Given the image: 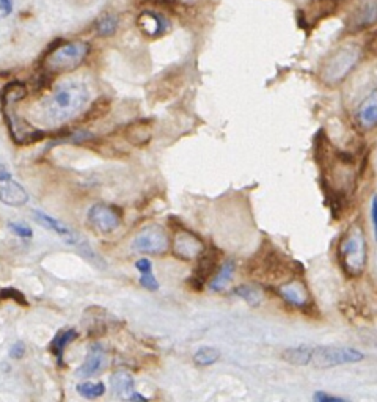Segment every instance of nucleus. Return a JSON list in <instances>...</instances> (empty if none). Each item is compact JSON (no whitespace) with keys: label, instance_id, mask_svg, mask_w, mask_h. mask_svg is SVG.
<instances>
[{"label":"nucleus","instance_id":"obj_1","mask_svg":"<svg viewBox=\"0 0 377 402\" xmlns=\"http://www.w3.org/2000/svg\"><path fill=\"white\" fill-rule=\"evenodd\" d=\"M90 101L89 88L80 82H65L58 85L41 106V119L57 126L78 117Z\"/></svg>","mask_w":377,"mask_h":402},{"label":"nucleus","instance_id":"obj_2","mask_svg":"<svg viewBox=\"0 0 377 402\" xmlns=\"http://www.w3.org/2000/svg\"><path fill=\"white\" fill-rule=\"evenodd\" d=\"M338 259L343 272L349 279H357L365 272L368 255H366V239L360 225L349 226V230L344 233L338 248Z\"/></svg>","mask_w":377,"mask_h":402},{"label":"nucleus","instance_id":"obj_3","mask_svg":"<svg viewBox=\"0 0 377 402\" xmlns=\"http://www.w3.org/2000/svg\"><path fill=\"white\" fill-rule=\"evenodd\" d=\"M90 46L84 41H71L54 49L45 58V69L49 74H62L78 69L85 62Z\"/></svg>","mask_w":377,"mask_h":402},{"label":"nucleus","instance_id":"obj_4","mask_svg":"<svg viewBox=\"0 0 377 402\" xmlns=\"http://www.w3.org/2000/svg\"><path fill=\"white\" fill-rule=\"evenodd\" d=\"M360 58H362V49L357 45H346L340 47L327 60L324 68H322V80L329 85L340 84L357 67Z\"/></svg>","mask_w":377,"mask_h":402},{"label":"nucleus","instance_id":"obj_5","mask_svg":"<svg viewBox=\"0 0 377 402\" xmlns=\"http://www.w3.org/2000/svg\"><path fill=\"white\" fill-rule=\"evenodd\" d=\"M365 355L352 347L338 346H316L310 349V365L319 369L335 368L349 363L362 362Z\"/></svg>","mask_w":377,"mask_h":402},{"label":"nucleus","instance_id":"obj_6","mask_svg":"<svg viewBox=\"0 0 377 402\" xmlns=\"http://www.w3.org/2000/svg\"><path fill=\"white\" fill-rule=\"evenodd\" d=\"M168 248V236L163 228L157 225L146 226L135 235L133 241V250L135 253L162 255Z\"/></svg>","mask_w":377,"mask_h":402},{"label":"nucleus","instance_id":"obj_7","mask_svg":"<svg viewBox=\"0 0 377 402\" xmlns=\"http://www.w3.org/2000/svg\"><path fill=\"white\" fill-rule=\"evenodd\" d=\"M87 217H89V224L95 228L98 233H102V235L113 233L115 230H118L119 225H122V213H119L118 208H115V206L111 204H93L89 209Z\"/></svg>","mask_w":377,"mask_h":402},{"label":"nucleus","instance_id":"obj_8","mask_svg":"<svg viewBox=\"0 0 377 402\" xmlns=\"http://www.w3.org/2000/svg\"><path fill=\"white\" fill-rule=\"evenodd\" d=\"M218 250L216 247L203 248V252L198 255V263H196L194 274L189 279V285L198 292L203 289V285L206 280H209L212 275L216 274L217 264H218Z\"/></svg>","mask_w":377,"mask_h":402},{"label":"nucleus","instance_id":"obj_9","mask_svg":"<svg viewBox=\"0 0 377 402\" xmlns=\"http://www.w3.org/2000/svg\"><path fill=\"white\" fill-rule=\"evenodd\" d=\"M277 292L282 296L283 300L294 308L302 309L305 313H310V308H313L307 286L299 279H291L277 287Z\"/></svg>","mask_w":377,"mask_h":402},{"label":"nucleus","instance_id":"obj_10","mask_svg":"<svg viewBox=\"0 0 377 402\" xmlns=\"http://www.w3.org/2000/svg\"><path fill=\"white\" fill-rule=\"evenodd\" d=\"M203 248V241L198 236L194 235L192 231L185 230V228H179L173 242V252L179 259L190 261L198 258Z\"/></svg>","mask_w":377,"mask_h":402},{"label":"nucleus","instance_id":"obj_11","mask_svg":"<svg viewBox=\"0 0 377 402\" xmlns=\"http://www.w3.org/2000/svg\"><path fill=\"white\" fill-rule=\"evenodd\" d=\"M32 214H34V219L36 220V224H40L41 226H45L46 230L56 233L57 236H60L63 239L65 242L71 244V246L80 248L82 244H85V241H82L79 237V235L76 231L71 230L68 225H65L63 222H60L57 219H54L52 215H49L46 213H43V211H32Z\"/></svg>","mask_w":377,"mask_h":402},{"label":"nucleus","instance_id":"obj_12","mask_svg":"<svg viewBox=\"0 0 377 402\" xmlns=\"http://www.w3.org/2000/svg\"><path fill=\"white\" fill-rule=\"evenodd\" d=\"M338 5H340V0H311L302 10L304 25L318 24L321 19L335 13Z\"/></svg>","mask_w":377,"mask_h":402},{"label":"nucleus","instance_id":"obj_13","mask_svg":"<svg viewBox=\"0 0 377 402\" xmlns=\"http://www.w3.org/2000/svg\"><path fill=\"white\" fill-rule=\"evenodd\" d=\"M104 365H106V351L101 344H93L89 349V354H87L84 363L78 369V376L82 379H89L100 374Z\"/></svg>","mask_w":377,"mask_h":402},{"label":"nucleus","instance_id":"obj_14","mask_svg":"<svg viewBox=\"0 0 377 402\" xmlns=\"http://www.w3.org/2000/svg\"><path fill=\"white\" fill-rule=\"evenodd\" d=\"M0 201L8 206L19 208V206H24L29 201V193L13 178H8L0 181Z\"/></svg>","mask_w":377,"mask_h":402},{"label":"nucleus","instance_id":"obj_15","mask_svg":"<svg viewBox=\"0 0 377 402\" xmlns=\"http://www.w3.org/2000/svg\"><path fill=\"white\" fill-rule=\"evenodd\" d=\"M355 118H357L358 126L362 129H373L377 124V99H376V91L371 93L369 97H366L363 104L357 108V113H355Z\"/></svg>","mask_w":377,"mask_h":402},{"label":"nucleus","instance_id":"obj_16","mask_svg":"<svg viewBox=\"0 0 377 402\" xmlns=\"http://www.w3.org/2000/svg\"><path fill=\"white\" fill-rule=\"evenodd\" d=\"M126 139H128L129 143L135 146H144L151 140L152 130H151V121L148 119H140V121H135L129 124L124 130Z\"/></svg>","mask_w":377,"mask_h":402},{"label":"nucleus","instance_id":"obj_17","mask_svg":"<svg viewBox=\"0 0 377 402\" xmlns=\"http://www.w3.org/2000/svg\"><path fill=\"white\" fill-rule=\"evenodd\" d=\"M322 189H324V193L327 197V206L330 208V213L333 215V219H341L344 211H346V206H347V198L346 195L340 190L333 189L330 186V182H327L322 179Z\"/></svg>","mask_w":377,"mask_h":402},{"label":"nucleus","instance_id":"obj_18","mask_svg":"<svg viewBox=\"0 0 377 402\" xmlns=\"http://www.w3.org/2000/svg\"><path fill=\"white\" fill-rule=\"evenodd\" d=\"M78 336H79V333L74 329H63V330H60L58 333L52 338L49 349H51L52 354L57 357V360H58L60 365L63 363V352H65V349H67V347L71 343H73V341L78 338Z\"/></svg>","mask_w":377,"mask_h":402},{"label":"nucleus","instance_id":"obj_19","mask_svg":"<svg viewBox=\"0 0 377 402\" xmlns=\"http://www.w3.org/2000/svg\"><path fill=\"white\" fill-rule=\"evenodd\" d=\"M111 383L115 396L119 399H129L130 393L134 391V379L126 371L115 373L111 379Z\"/></svg>","mask_w":377,"mask_h":402},{"label":"nucleus","instance_id":"obj_20","mask_svg":"<svg viewBox=\"0 0 377 402\" xmlns=\"http://www.w3.org/2000/svg\"><path fill=\"white\" fill-rule=\"evenodd\" d=\"M139 25L148 36H159L165 32V21L159 14L151 12H145L140 14Z\"/></svg>","mask_w":377,"mask_h":402},{"label":"nucleus","instance_id":"obj_21","mask_svg":"<svg viewBox=\"0 0 377 402\" xmlns=\"http://www.w3.org/2000/svg\"><path fill=\"white\" fill-rule=\"evenodd\" d=\"M234 270H236V263H234L233 259L227 261V263L217 270V274L211 276L209 289L216 292L225 289V287L229 285V281L233 280Z\"/></svg>","mask_w":377,"mask_h":402},{"label":"nucleus","instance_id":"obj_22","mask_svg":"<svg viewBox=\"0 0 377 402\" xmlns=\"http://www.w3.org/2000/svg\"><path fill=\"white\" fill-rule=\"evenodd\" d=\"M310 349H311V346L291 347V349H286L285 352H283L282 357H283V360L291 363V365L307 366V365H310Z\"/></svg>","mask_w":377,"mask_h":402},{"label":"nucleus","instance_id":"obj_23","mask_svg":"<svg viewBox=\"0 0 377 402\" xmlns=\"http://www.w3.org/2000/svg\"><path fill=\"white\" fill-rule=\"evenodd\" d=\"M27 96V86L23 82H10L3 86L0 93L2 102H19Z\"/></svg>","mask_w":377,"mask_h":402},{"label":"nucleus","instance_id":"obj_24","mask_svg":"<svg viewBox=\"0 0 377 402\" xmlns=\"http://www.w3.org/2000/svg\"><path fill=\"white\" fill-rule=\"evenodd\" d=\"M218 358H220V351L216 349V347L205 346V347H200V349L195 352L194 362L195 365L198 366H211L214 365Z\"/></svg>","mask_w":377,"mask_h":402},{"label":"nucleus","instance_id":"obj_25","mask_svg":"<svg viewBox=\"0 0 377 402\" xmlns=\"http://www.w3.org/2000/svg\"><path fill=\"white\" fill-rule=\"evenodd\" d=\"M234 294L239 296L242 300H245L249 303L250 307H258L261 302H263V294H261V291L258 287L251 286V285H242L236 287V291H234Z\"/></svg>","mask_w":377,"mask_h":402},{"label":"nucleus","instance_id":"obj_26","mask_svg":"<svg viewBox=\"0 0 377 402\" xmlns=\"http://www.w3.org/2000/svg\"><path fill=\"white\" fill-rule=\"evenodd\" d=\"M76 390L85 399H96L106 393V385L102 382H82L76 387Z\"/></svg>","mask_w":377,"mask_h":402},{"label":"nucleus","instance_id":"obj_27","mask_svg":"<svg viewBox=\"0 0 377 402\" xmlns=\"http://www.w3.org/2000/svg\"><path fill=\"white\" fill-rule=\"evenodd\" d=\"M118 29V18L113 14H104L96 23V32L101 36H111Z\"/></svg>","mask_w":377,"mask_h":402},{"label":"nucleus","instance_id":"obj_28","mask_svg":"<svg viewBox=\"0 0 377 402\" xmlns=\"http://www.w3.org/2000/svg\"><path fill=\"white\" fill-rule=\"evenodd\" d=\"M111 110V101L107 99H98L95 104L90 107V110L87 112V118L85 119H96L106 115V113Z\"/></svg>","mask_w":377,"mask_h":402},{"label":"nucleus","instance_id":"obj_29","mask_svg":"<svg viewBox=\"0 0 377 402\" xmlns=\"http://www.w3.org/2000/svg\"><path fill=\"white\" fill-rule=\"evenodd\" d=\"M0 298H8V300H14L18 302L19 305H29V302H27V298L24 297V294L18 289H14V287H5V289L0 291Z\"/></svg>","mask_w":377,"mask_h":402},{"label":"nucleus","instance_id":"obj_30","mask_svg":"<svg viewBox=\"0 0 377 402\" xmlns=\"http://www.w3.org/2000/svg\"><path fill=\"white\" fill-rule=\"evenodd\" d=\"M10 231L13 233L21 239H30L34 236V231H32L30 226H27L25 224H21V222H10L8 224Z\"/></svg>","mask_w":377,"mask_h":402},{"label":"nucleus","instance_id":"obj_31","mask_svg":"<svg viewBox=\"0 0 377 402\" xmlns=\"http://www.w3.org/2000/svg\"><path fill=\"white\" fill-rule=\"evenodd\" d=\"M140 285L144 286L145 289H148V291H157V289H159V281H157L155 274H152V270H151V272L141 274Z\"/></svg>","mask_w":377,"mask_h":402},{"label":"nucleus","instance_id":"obj_32","mask_svg":"<svg viewBox=\"0 0 377 402\" xmlns=\"http://www.w3.org/2000/svg\"><path fill=\"white\" fill-rule=\"evenodd\" d=\"M313 399L316 402H346V398H341V396H332L327 394L325 391H316Z\"/></svg>","mask_w":377,"mask_h":402},{"label":"nucleus","instance_id":"obj_33","mask_svg":"<svg viewBox=\"0 0 377 402\" xmlns=\"http://www.w3.org/2000/svg\"><path fill=\"white\" fill-rule=\"evenodd\" d=\"M25 354V344L23 343V341H18V343H14L12 351H10V355H12V358H16V360H19V358H23Z\"/></svg>","mask_w":377,"mask_h":402},{"label":"nucleus","instance_id":"obj_34","mask_svg":"<svg viewBox=\"0 0 377 402\" xmlns=\"http://www.w3.org/2000/svg\"><path fill=\"white\" fill-rule=\"evenodd\" d=\"M135 269H137L140 274L151 272V270H152V264H151V261H150V259L141 258V259L137 261V263H135Z\"/></svg>","mask_w":377,"mask_h":402},{"label":"nucleus","instance_id":"obj_35","mask_svg":"<svg viewBox=\"0 0 377 402\" xmlns=\"http://www.w3.org/2000/svg\"><path fill=\"white\" fill-rule=\"evenodd\" d=\"M13 12V0H0V14L8 16Z\"/></svg>","mask_w":377,"mask_h":402},{"label":"nucleus","instance_id":"obj_36","mask_svg":"<svg viewBox=\"0 0 377 402\" xmlns=\"http://www.w3.org/2000/svg\"><path fill=\"white\" fill-rule=\"evenodd\" d=\"M371 222H373V228L376 230V225H377V215H376V195H373V198H371Z\"/></svg>","mask_w":377,"mask_h":402},{"label":"nucleus","instance_id":"obj_37","mask_svg":"<svg viewBox=\"0 0 377 402\" xmlns=\"http://www.w3.org/2000/svg\"><path fill=\"white\" fill-rule=\"evenodd\" d=\"M128 401H130V402H134V401H137V402H148V399H146L145 396H141L140 393H137V391H133Z\"/></svg>","mask_w":377,"mask_h":402},{"label":"nucleus","instance_id":"obj_38","mask_svg":"<svg viewBox=\"0 0 377 402\" xmlns=\"http://www.w3.org/2000/svg\"><path fill=\"white\" fill-rule=\"evenodd\" d=\"M8 178H13L12 173L7 170V167L3 164H0V181H3V179H8Z\"/></svg>","mask_w":377,"mask_h":402}]
</instances>
